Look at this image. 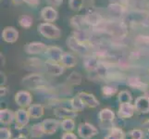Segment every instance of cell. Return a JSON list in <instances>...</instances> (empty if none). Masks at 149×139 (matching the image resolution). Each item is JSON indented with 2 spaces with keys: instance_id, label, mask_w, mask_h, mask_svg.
Wrapping results in <instances>:
<instances>
[{
  "instance_id": "1",
  "label": "cell",
  "mask_w": 149,
  "mask_h": 139,
  "mask_svg": "<svg viewBox=\"0 0 149 139\" xmlns=\"http://www.w3.org/2000/svg\"><path fill=\"white\" fill-rule=\"evenodd\" d=\"M116 114L111 109L105 108L98 112V124L103 130L109 131L113 126H115Z\"/></svg>"
},
{
  "instance_id": "2",
  "label": "cell",
  "mask_w": 149,
  "mask_h": 139,
  "mask_svg": "<svg viewBox=\"0 0 149 139\" xmlns=\"http://www.w3.org/2000/svg\"><path fill=\"white\" fill-rule=\"evenodd\" d=\"M22 85L31 90H39L45 88L47 86V81L43 75L38 73H32L25 76L22 79Z\"/></svg>"
},
{
  "instance_id": "3",
  "label": "cell",
  "mask_w": 149,
  "mask_h": 139,
  "mask_svg": "<svg viewBox=\"0 0 149 139\" xmlns=\"http://www.w3.org/2000/svg\"><path fill=\"white\" fill-rule=\"evenodd\" d=\"M77 133L81 139H92L98 135V129L90 122H81L77 127Z\"/></svg>"
},
{
  "instance_id": "4",
  "label": "cell",
  "mask_w": 149,
  "mask_h": 139,
  "mask_svg": "<svg viewBox=\"0 0 149 139\" xmlns=\"http://www.w3.org/2000/svg\"><path fill=\"white\" fill-rule=\"evenodd\" d=\"M31 120V117L28 113L27 109H22V108H19V110L15 111V129L16 130H22L26 127Z\"/></svg>"
},
{
  "instance_id": "5",
  "label": "cell",
  "mask_w": 149,
  "mask_h": 139,
  "mask_svg": "<svg viewBox=\"0 0 149 139\" xmlns=\"http://www.w3.org/2000/svg\"><path fill=\"white\" fill-rule=\"evenodd\" d=\"M38 32L44 37H47L49 39H56L61 34L60 30L56 26H55L54 24H51L49 22L41 23L38 26Z\"/></svg>"
},
{
  "instance_id": "6",
  "label": "cell",
  "mask_w": 149,
  "mask_h": 139,
  "mask_svg": "<svg viewBox=\"0 0 149 139\" xmlns=\"http://www.w3.org/2000/svg\"><path fill=\"white\" fill-rule=\"evenodd\" d=\"M15 102L16 104L22 109H27L33 102V96L31 93L26 90H20L15 95Z\"/></svg>"
},
{
  "instance_id": "7",
  "label": "cell",
  "mask_w": 149,
  "mask_h": 139,
  "mask_svg": "<svg viewBox=\"0 0 149 139\" xmlns=\"http://www.w3.org/2000/svg\"><path fill=\"white\" fill-rule=\"evenodd\" d=\"M54 115L56 118L60 120L64 119H75L78 115V112L73 110L70 108L66 107H56L54 109Z\"/></svg>"
},
{
  "instance_id": "8",
  "label": "cell",
  "mask_w": 149,
  "mask_h": 139,
  "mask_svg": "<svg viewBox=\"0 0 149 139\" xmlns=\"http://www.w3.org/2000/svg\"><path fill=\"white\" fill-rule=\"evenodd\" d=\"M135 111L136 110L134 104H132V103H121V104H120L119 110H118V116H119L120 119L127 120L134 115Z\"/></svg>"
},
{
  "instance_id": "9",
  "label": "cell",
  "mask_w": 149,
  "mask_h": 139,
  "mask_svg": "<svg viewBox=\"0 0 149 139\" xmlns=\"http://www.w3.org/2000/svg\"><path fill=\"white\" fill-rule=\"evenodd\" d=\"M41 123H42L45 135L47 136L54 135L60 127V121L58 119H45Z\"/></svg>"
},
{
  "instance_id": "10",
  "label": "cell",
  "mask_w": 149,
  "mask_h": 139,
  "mask_svg": "<svg viewBox=\"0 0 149 139\" xmlns=\"http://www.w3.org/2000/svg\"><path fill=\"white\" fill-rule=\"evenodd\" d=\"M78 96H80V98L83 100L85 107L91 108V109H95V108H97L100 105L99 100L95 96V95L91 94V93L79 92Z\"/></svg>"
},
{
  "instance_id": "11",
  "label": "cell",
  "mask_w": 149,
  "mask_h": 139,
  "mask_svg": "<svg viewBox=\"0 0 149 139\" xmlns=\"http://www.w3.org/2000/svg\"><path fill=\"white\" fill-rule=\"evenodd\" d=\"M67 44H68V46L71 49L75 51V52H78L80 54H86L88 52V47H87V45L81 43L77 40L73 35H71L67 40Z\"/></svg>"
},
{
  "instance_id": "12",
  "label": "cell",
  "mask_w": 149,
  "mask_h": 139,
  "mask_svg": "<svg viewBox=\"0 0 149 139\" xmlns=\"http://www.w3.org/2000/svg\"><path fill=\"white\" fill-rule=\"evenodd\" d=\"M45 71L47 73L52 76H60L64 73V68L65 67L62 64H59L58 62H53V61H49L47 60V62L45 63Z\"/></svg>"
},
{
  "instance_id": "13",
  "label": "cell",
  "mask_w": 149,
  "mask_h": 139,
  "mask_svg": "<svg viewBox=\"0 0 149 139\" xmlns=\"http://www.w3.org/2000/svg\"><path fill=\"white\" fill-rule=\"evenodd\" d=\"M134 107L137 112L142 114H148L149 113V97L145 95L138 96L134 101Z\"/></svg>"
},
{
  "instance_id": "14",
  "label": "cell",
  "mask_w": 149,
  "mask_h": 139,
  "mask_svg": "<svg viewBox=\"0 0 149 139\" xmlns=\"http://www.w3.org/2000/svg\"><path fill=\"white\" fill-rule=\"evenodd\" d=\"M127 82V85H129L132 88H134V89H138V90H142L145 92L146 89H148L149 87L148 85L143 82L139 76H136V75H131L127 78L126 80Z\"/></svg>"
},
{
  "instance_id": "15",
  "label": "cell",
  "mask_w": 149,
  "mask_h": 139,
  "mask_svg": "<svg viewBox=\"0 0 149 139\" xmlns=\"http://www.w3.org/2000/svg\"><path fill=\"white\" fill-rule=\"evenodd\" d=\"M45 55H47L49 61H53V62H60L61 59L63 56V51L61 48L58 46H49L45 51Z\"/></svg>"
},
{
  "instance_id": "16",
  "label": "cell",
  "mask_w": 149,
  "mask_h": 139,
  "mask_svg": "<svg viewBox=\"0 0 149 139\" xmlns=\"http://www.w3.org/2000/svg\"><path fill=\"white\" fill-rule=\"evenodd\" d=\"M47 49V46L44 43H41V42H32V43L27 44L26 46H25V51H26L28 54H32V55L45 52Z\"/></svg>"
},
{
  "instance_id": "17",
  "label": "cell",
  "mask_w": 149,
  "mask_h": 139,
  "mask_svg": "<svg viewBox=\"0 0 149 139\" xmlns=\"http://www.w3.org/2000/svg\"><path fill=\"white\" fill-rule=\"evenodd\" d=\"M15 122V112L9 109L0 110V123L3 125H10Z\"/></svg>"
},
{
  "instance_id": "18",
  "label": "cell",
  "mask_w": 149,
  "mask_h": 139,
  "mask_svg": "<svg viewBox=\"0 0 149 139\" xmlns=\"http://www.w3.org/2000/svg\"><path fill=\"white\" fill-rule=\"evenodd\" d=\"M27 110L31 119L33 120L40 119L45 114V108L41 104H32L29 108H27Z\"/></svg>"
},
{
  "instance_id": "19",
  "label": "cell",
  "mask_w": 149,
  "mask_h": 139,
  "mask_svg": "<svg viewBox=\"0 0 149 139\" xmlns=\"http://www.w3.org/2000/svg\"><path fill=\"white\" fill-rule=\"evenodd\" d=\"M2 37L7 43H15L19 38V32L14 27H6L2 33Z\"/></svg>"
},
{
  "instance_id": "20",
  "label": "cell",
  "mask_w": 149,
  "mask_h": 139,
  "mask_svg": "<svg viewBox=\"0 0 149 139\" xmlns=\"http://www.w3.org/2000/svg\"><path fill=\"white\" fill-rule=\"evenodd\" d=\"M84 22L86 24L90 25V26L95 27L103 22V19L99 13L95 11H90L84 16Z\"/></svg>"
},
{
  "instance_id": "21",
  "label": "cell",
  "mask_w": 149,
  "mask_h": 139,
  "mask_svg": "<svg viewBox=\"0 0 149 139\" xmlns=\"http://www.w3.org/2000/svg\"><path fill=\"white\" fill-rule=\"evenodd\" d=\"M41 16L44 20L47 22H54L58 18V12L53 7H45L41 11Z\"/></svg>"
},
{
  "instance_id": "22",
  "label": "cell",
  "mask_w": 149,
  "mask_h": 139,
  "mask_svg": "<svg viewBox=\"0 0 149 139\" xmlns=\"http://www.w3.org/2000/svg\"><path fill=\"white\" fill-rule=\"evenodd\" d=\"M100 61L98 60V58L96 57H87L84 61V69L89 71V73H93L97 68H98Z\"/></svg>"
},
{
  "instance_id": "23",
  "label": "cell",
  "mask_w": 149,
  "mask_h": 139,
  "mask_svg": "<svg viewBox=\"0 0 149 139\" xmlns=\"http://www.w3.org/2000/svg\"><path fill=\"white\" fill-rule=\"evenodd\" d=\"M126 135V133L122 130L121 127L113 126L109 131V135L105 136L104 139H123Z\"/></svg>"
},
{
  "instance_id": "24",
  "label": "cell",
  "mask_w": 149,
  "mask_h": 139,
  "mask_svg": "<svg viewBox=\"0 0 149 139\" xmlns=\"http://www.w3.org/2000/svg\"><path fill=\"white\" fill-rule=\"evenodd\" d=\"M29 133L32 138H41L44 135V130L42 127V123L38 122V123H34L32 126L30 127Z\"/></svg>"
},
{
  "instance_id": "25",
  "label": "cell",
  "mask_w": 149,
  "mask_h": 139,
  "mask_svg": "<svg viewBox=\"0 0 149 139\" xmlns=\"http://www.w3.org/2000/svg\"><path fill=\"white\" fill-rule=\"evenodd\" d=\"M70 109H72L73 110L77 111V112H81L84 110L85 105L84 104L83 100L80 98V96L77 95L76 96H73L72 98L70 99Z\"/></svg>"
},
{
  "instance_id": "26",
  "label": "cell",
  "mask_w": 149,
  "mask_h": 139,
  "mask_svg": "<svg viewBox=\"0 0 149 139\" xmlns=\"http://www.w3.org/2000/svg\"><path fill=\"white\" fill-rule=\"evenodd\" d=\"M61 64H62L65 68H73L77 64V60L74 56L69 53H64L61 59Z\"/></svg>"
},
{
  "instance_id": "27",
  "label": "cell",
  "mask_w": 149,
  "mask_h": 139,
  "mask_svg": "<svg viewBox=\"0 0 149 139\" xmlns=\"http://www.w3.org/2000/svg\"><path fill=\"white\" fill-rule=\"evenodd\" d=\"M109 11L113 17L120 18L121 15H123V13H124L125 8L124 7H122L121 5L114 3V4H110L109 6Z\"/></svg>"
},
{
  "instance_id": "28",
  "label": "cell",
  "mask_w": 149,
  "mask_h": 139,
  "mask_svg": "<svg viewBox=\"0 0 149 139\" xmlns=\"http://www.w3.org/2000/svg\"><path fill=\"white\" fill-rule=\"evenodd\" d=\"M60 128L64 132H73L76 128L74 119H64L60 121Z\"/></svg>"
},
{
  "instance_id": "29",
  "label": "cell",
  "mask_w": 149,
  "mask_h": 139,
  "mask_svg": "<svg viewBox=\"0 0 149 139\" xmlns=\"http://www.w3.org/2000/svg\"><path fill=\"white\" fill-rule=\"evenodd\" d=\"M118 93V87L114 85H106L102 87V95L104 97H111Z\"/></svg>"
},
{
  "instance_id": "30",
  "label": "cell",
  "mask_w": 149,
  "mask_h": 139,
  "mask_svg": "<svg viewBox=\"0 0 149 139\" xmlns=\"http://www.w3.org/2000/svg\"><path fill=\"white\" fill-rule=\"evenodd\" d=\"M81 80H83V77L81 75L77 73V71H72L69 77L67 78V81H68V83L71 85H79L81 84Z\"/></svg>"
},
{
  "instance_id": "31",
  "label": "cell",
  "mask_w": 149,
  "mask_h": 139,
  "mask_svg": "<svg viewBox=\"0 0 149 139\" xmlns=\"http://www.w3.org/2000/svg\"><path fill=\"white\" fill-rule=\"evenodd\" d=\"M73 36L79 41L81 43H84L86 44L87 41L89 40V36H88V34H87L84 30L83 29H78V30H75L74 33H73Z\"/></svg>"
},
{
  "instance_id": "32",
  "label": "cell",
  "mask_w": 149,
  "mask_h": 139,
  "mask_svg": "<svg viewBox=\"0 0 149 139\" xmlns=\"http://www.w3.org/2000/svg\"><path fill=\"white\" fill-rule=\"evenodd\" d=\"M118 100H119L120 104L121 103H132V96L128 90H123L118 94Z\"/></svg>"
},
{
  "instance_id": "33",
  "label": "cell",
  "mask_w": 149,
  "mask_h": 139,
  "mask_svg": "<svg viewBox=\"0 0 149 139\" xmlns=\"http://www.w3.org/2000/svg\"><path fill=\"white\" fill-rule=\"evenodd\" d=\"M19 23L23 28H30L33 23V19L29 15H22L19 18Z\"/></svg>"
},
{
  "instance_id": "34",
  "label": "cell",
  "mask_w": 149,
  "mask_h": 139,
  "mask_svg": "<svg viewBox=\"0 0 149 139\" xmlns=\"http://www.w3.org/2000/svg\"><path fill=\"white\" fill-rule=\"evenodd\" d=\"M71 25L75 28V30H78V29H81L84 26V24L85 23L84 22V17H81V16H75L71 19L70 20Z\"/></svg>"
},
{
  "instance_id": "35",
  "label": "cell",
  "mask_w": 149,
  "mask_h": 139,
  "mask_svg": "<svg viewBox=\"0 0 149 139\" xmlns=\"http://www.w3.org/2000/svg\"><path fill=\"white\" fill-rule=\"evenodd\" d=\"M69 6L74 11H78L84 6V0H69Z\"/></svg>"
},
{
  "instance_id": "36",
  "label": "cell",
  "mask_w": 149,
  "mask_h": 139,
  "mask_svg": "<svg viewBox=\"0 0 149 139\" xmlns=\"http://www.w3.org/2000/svg\"><path fill=\"white\" fill-rule=\"evenodd\" d=\"M132 139H143L145 138V132L141 129H132L128 132Z\"/></svg>"
},
{
  "instance_id": "37",
  "label": "cell",
  "mask_w": 149,
  "mask_h": 139,
  "mask_svg": "<svg viewBox=\"0 0 149 139\" xmlns=\"http://www.w3.org/2000/svg\"><path fill=\"white\" fill-rule=\"evenodd\" d=\"M12 138V132L8 127H1L0 128V139H11Z\"/></svg>"
},
{
  "instance_id": "38",
  "label": "cell",
  "mask_w": 149,
  "mask_h": 139,
  "mask_svg": "<svg viewBox=\"0 0 149 139\" xmlns=\"http://www.w3.org/2000/svg\"><path fill=\"white\" fill-rule=\"evenodd\" d=\"M136 43L140 45H149V36H147V35H139L136 38Z\"/></svg>"
},
{
  "instance_id": "39",
  "label": "cell",
  "mask_w": 149,
  "mask_h": 139,
  "mask_svg": "<svg viewBox=\"0 0 149 139\" xmlns=\"http://www.w3.org/2000/svg\"><path fill=\"white\" fill-rule=\"evenodd\" d=\"M61 139H78V136L73 132H64L61 136Z\"/></svg>"
},
{
  "instance_id": "40",
  "label": "cell",
  "mask_w": 149,
  "mask_h": 139,
  "mask_svg": "<svg viewBox=\"0 0 149 139\" xmlns=\"http://www.w3.org/2000/svg\"><path fill=\"white\" fill-rule=\"evenodd\" d=\"M23 2L27 3L30 6H33V7H36L39 5L40 1L39 0H23Z\"/></svg>"
},
{
  "instance_id": "41",
  "label": "cell",
  "mask_w": 149,
  "mask_h": 139,
  "mask_svg": "<svg viewBox=\"0 0 149 139\" xmlns=\"http://www.w3.org/2000/svg\"><path fill=\"white\" fill-rule=\"evenodd\" d=\"M8 92V87L4 86V85H1V87H0V96H5Z\"/></svg>"
},
{
  "instance_id": "42",
  "label": "cell",
  "mask_w": 149,
  "mask_h": 139,
  "mask_svg": "<svg viewBox=\"0 0 149 139\" xmlns=\"http://www.w3.org/2000/svg\"><path fill=\"white\" fill-rule=\"evenodd\" d=\"M142 125H143V128H145V129L149 130V119H146L145 122H143Z\"/></svg>"
},
{
  "instance_id": "43",
  "label": "cell",
  "mask_w": 149,
  "mask_h": 139,
  "mask_svg": "<svg viewBox=\"0 0 149 139\" xmlns=\"http://www.w3.org/2000/svg\"><path fill=\"white\" fill-rule=\"evenodd\" d=\"M6 81H7V78H6V76H5V73H1V85H4L5 83H6Z\"/></svg>"
},
{
  "instance_id": "44",
  "label": "cell",
  "mask_w": 149,
  "mask_h": 139,
  "mask_svg": "<svg viewBox=\"0 0 149 139\" xmlns=\"http://www.w3.org/2000/svg\"><path fill=\"white\" fill-rule=\"evenodd\" d=\"M13 139H28V137L25 135H23V133H20V135H19L17 137H15Z\"/></svg>"
},
{
  "instance_id": "45",
  "label": "cell",
  "mask_w": 149,
  "mask_h": 139,
  "mask_svg": "<svg viewBox=\"0 0 149 139\" xmlns=\"http://www.w3.org/2000/svg\"><path fill=\"white\" fill-rule=\"evenodd\" d=\"M143 24L146 25V26H149V14L143 20Z\"/></svg>"
},
{
  "instance_id": "46",
  "label": "cell",
  "mask_w": 149,
  "mask_h": 139,
  "mask_svg": "<svg viewBox=\"0 0 149 139\" xmlns=\"http://www.w3.org/2000/svg\"><path fill=\"white\" fill-rule=\"evenodd\" d=\"M93 1L94 0H84V5H89L91 3H93Z\"/></svg>"
},
{
  "instance_id": "47",
  "label": "cell",
  "mask_w": 149,
  "mask_h": 139,
  "mask_svg": "<svg viewBox=\"0 0 149 139\" xmlns=\"http://www.w3.org/2000/svg\"><path fill=\"white\" fill-rule=\"evenodd\" d=\"M12 1H13V2H14L15 4H17V5L23 3V0H12Z\"/></svg>"
},
{
  "instance_id": "48",
  "label": "cell",
  "mask_w": 149,
  "mask_h": 139,
  "mask_svg": "<svg viewBox=\"0 0 149 139\" xmlns=\"http://www.w3.org/2000/svg\"><path fill=\"white\" fill-rule=\"evenodd\" d=\"M123 139H132V136L129 135V133H126V135H125V136H124V138H123Z\"/></svg>"
},
{
  "instance_id": "49",
  "label": "cell",
  "mask_w": 149,
  "mask_h": 139,
  "mask_svg": "<svg viewBox=\"0 0 149 139\" xmlns=\"http://www.w3.org/2000/svg\"><path fill=\"white\" fill-rule=\"evenodd\" d=\"M143 95H145L146 96H147V97H149V88L146 89L145 92H143Z\"/></svg>"
}]
</instances>
